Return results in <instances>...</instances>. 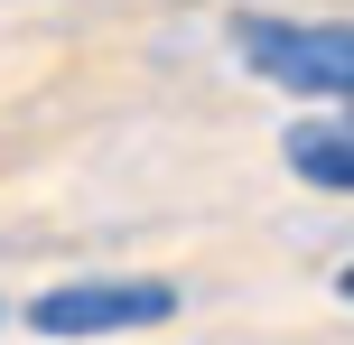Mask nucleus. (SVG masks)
Returning a JSON list of instances; mask_svg holds the SVG:
<instances>
[{
  "mask_svg": "<svg viewBox=\"0 0 354 345\" xmlns=\"http://www.w3.org/2000/svg\"><path fill=\"white\" fill-rule=\"evenodd\" d=\"M336 112H354V103H336Z\"/></svg>",
  "mask_w": 354,
  "mask_h": 345,
  "instance_id": "nucleus-5",
  "label": "nucleus"
},
{
  "mask_svg": "<svg viewBox=\"0 0 354 345\" xmlns=\"http://www.w3.org/2000/svg\"><path fill=\"white\" fill-rule=\"evenodd\" d=\"M243 75L299 93V103H354V19H289V10H233Z\"/></svg>",
  "mask_w": 354,
  "mask_h": 345,
  "instance_id": "nucleus-1",
  "label": "nucleus"
},
{
  "mask_svg": "<svg viewBox=\"0 0 354 345\" xmlns=\"http://www.w3.org/2000/svg\"><path fill=\"white\" fill-rule=\"evenodd\" d=\"M336 290H345V299H354V261H345V271H336Z\"/></svg>",
  "mask_w": 354,
  "mask_h": 345,
  "instance_id": "nucleus-4",
  "label": "nucleus"
},
{
  "mask_svg": "<svg viewBox=\"0 0 354 345\" xmlns=\"http://www.w3.org/2000/svg\"><path fill=\"white\" fill-rule=\"evenodd\" d=\"M177 290L140 271H103V280H56V290L28 299V327L56 345H93V336H131V327H168Z\"/></svg>",
  "mask_w": 354,
  "mask_h": 345,
  "instance_id": "nucleus-2",
  "label": "nucleus"
},
{
  "mask_svg": "<svg viewBox=\"0 0 354 345\" xmlns=\"http://www.w3.org/2000/svg\"><path fill=\"white\" fill-rule=\"evenodd\" d=\"M280 159L299 168L308 187H326V196H354V112L289 122V131H280Z\"/></svg>",
  "mask_w": 354,
  "mask_h": 345,
  "instance_id": "nucleus-3",
  "label": "nucleus"
}]
</instances>
